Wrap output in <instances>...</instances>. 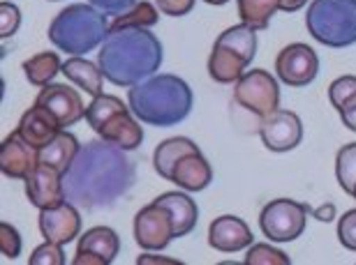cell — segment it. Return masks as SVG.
<instances>
[{
	"instance_id": "1",
	"label": "cell",
	"mask_w": 356,
	"mask_h": 265,
	"mask_svg": "<svg viewBox=\"0 0 356 265\" xmlns=\"http://www.w3.org/2000/svg\"><path fill=\"white\" fill-rule=\"evenodd\" d=\"M125 150L106 141H88L81 146L72 166L63 176L70 203L76 207H106L134 185V166Z\"/></svg>"
},
{
	"instance_id": "2",
	"label": "cell",
	"mask_w": 356,
	"mask_h": 265,
	"mask_svg": "<svg viewBox=\"0 0 356 265\" xmlns=\"http://www.w3.org/2000/svg\"><path fill=\"white\" fill-rule=\"evenodd\" d=\"M97 65L104 78L120 88L153 76L162 65V44L148 28H125L109 33L99 46Z\"/></svg>"
},
{
	"instance_id": "3",
	"label": "cell",
	"mask_w": 356,
	"mask_h": 265,
	"mask_svg": "<svg viewBox=\"0 0 356 265\" xmlns=\"http://www.w3.org/2000/svg\"><path fill=\"white\" fill-rule=\"evenodd\" d=\"M127 102L144 125L174 127L190 116L195 95L181 76L155 74L134 83L127 92Z\"/></svg>"
},
{
	"instance_id": "4",
	"label": "cell",
	"mask_w": 356,
	"mask_h": 265,
	"mask_svg": "<svg viewBox=\"0 0 356 265\" xmlns=\"http://www.w3.org/2000/svg\"><path fill=\"white\" fill-rule=\"evenodd\" d=\"M106 37H109V24H106L104 12H99L90 3L67 5L49 26L51 44L70 55L90 53L92 49L104 44Z\"/></svg>"
},
{
	"instance_id": "5",
	"label": "cell",
	"mask_w": 356,
	"mask_h": 265,
	"mask_svg": "<svg viewBox=\"0 0 356 265\" xmlns=\"http://www.w3.org/2000/svg\"><path fill=\"white\" fill-rule=\"evenodd\" d=\"M257 53V31L245 24L218 35L209 55V76L218 83H234L245 74Z\"/></svg>"
},
{
	"instance_id": "6",
	"label": "cell",
	"mask_w": 356,
	"mask_h": 265,
	"mask_svg": "<svg viewBox=\"0 0 356 265\" xmlns=\"http://www.w3.org/2000/svg\"><path fill=\"white\" fill-rule=\"evenodd\" d=\"M305 26L324 46L345 49L356 44V0H312Z\"/></svg>"
},
{
	"instance_id": "7",
	"label": "cell",
	"mask_w": 356,
	"mask_h": 265,
	"mask_svg": "<svg viewBox=\"0 0 356 265\" xmlns=\"http://www.w3.org/2000/svg\"><path fill=\"white\" fill-rule=\"evenodd\" d=\"M308 212L310 207L301 200L275 198L259 212V228L270 242H291L303 235Z\"/></svg>"
},
{
	"instance_id": "8",
	"label": "cell",
	"mask_w": 356,
	"mask_h": 265,
	"mask_svg": "<svg viewBox=\"0 0 356 265\" xmlns=\"http://www.w3.org/2000/svg\"><path fill=\"white\" fill-rule=\"evenodd\" d=\"M234 102L261 120L280 109V85L266 69H250L236 81Z\"/></svg>"
},
{
	"instance_id": "9",
	"label": "cell",
	"mask_w": 356,
	"mask_h": 265,
	"mask_svg": "<svg viewBox=\"0 0 356 265\" xmlns=\"http://www.w3.org/2000/svg\"><path fill=\"white\" fill-rule=\"evenodd\" d=\"M132 233L134 242L146 252H162L165 247H169V242L176 240L172 214L165 205L155 203V200L137 212Z\"/></svg>"
},
{
	"instance_id": "10",
	"label": "cell",
	"mask_w": 356,
	"mask_h": 265,
	"mask_svg": "<svg viewBox=\"0 0 356 265\" xmlns=\"http://www.w3.org/2000/svg\"><path fill=\"white\" fill-rule=\"evenodd\" d=\"M275 71L277 78L289 85V88H303L310 85L317 78L319 71V58L308 44L294 42V44L284 46L275 58Z\"/></svg>"
},
{
	"instance_id": "11",
	"label": "cell",
	"mask_w": 356,
	"mask_h": 265,
	"mask_svg": "<svg viewBox=\"0 0 356 265\" xmlns=\"http://www.w3.org/2000/svg\"><path fill=\"white\" fill-rule=\"evenodd\" d=\"M259 139L270 153H289L303 141V123L294 111L277 109L261 118Z\"/></svg>"
},
{
	"instance_id": "12",
	"label": "cell",
	"mask_w": 356,
	"mask_h": 265,
	"mask_svg": "<svg viewBox=\"0 0 356 265\" xmlns=\"http://www.w3.org/2000/svg\"><path fill=\"white\" fill-rule=\"evenodd\" d=\"M35 104L44 106L58 118V123L65 127H72L74 123H79L81 118H86V106L81 102V95L79 90L70 88V85H63V83H49L44 88L40 90L38 99Z\"/></svg>"
},
{
	"instance_id": "13",
	"label": "cell",
	"mask_w": 356,
	"mask_h": 265,
	"mask_svg": "<svg viewBox=\"0 0 356 265\" xmlns=\"http://www.w3.org/2000/svg\"><path fill=\"white\" fill-rule=\"evenodd\" d=\"M40 231L49 242H56V245L63 247L70 245L81 233V214L76 210V205L65 200V203L56 207L40 210Z\"/></svg>"
},
{
	"instance_id": "14",
	"label": "cell",
	"mask_w": 356,
	"mask_h": 265,
	"mask_svg": "<svg viewBox=\"0 0 356 265\" xmlns=\"http://www.w3.org/2000/svg\"><path fill=\"white\" fill-rule=\"evenodd\" d=\"M120 252L118 233L109 226H95L90 231L81 233L76 242V259L74 265H109Z\"/></svg>"
},
{
	"instance_id": "15",
	"label": "cell",
	"mask_w": 356,
	"mask_h": 265,
	"mask_svg": "<svg viewBox=\"0 0 356 265\" xmlns=\"http://www.w3.org/2000/svg\"><path fill=\"white\" fill-rule=\"evenodd\" d=\"M24 182H26L28 200H31L35 207H40V210L56 207L67 200L65 187H63V173L54 166H47V164L40 162L38 169H35Z\"/></svg>"
},
{
	"instance_id": "16",
	"label": "cell",
	"mask_w": 356,
	"mask_h": 265,
	"mask_svg": "<svg viewBox=\"0 0 356 265\" xmlns=\"http://www.w3.org/2000/svg\"><path fill=\"white\" fill-rule=\"evenodd\" d=\"M40 164V148L31 146L26 139H21L17 132H12L0 146V171L12 180H26Z\"/></svg>"
},
{
	"instance_id": "17",
	"label": "cell",
	"mask_w": 356,
	"mask_h": 265,
	"mask_svg": "<svg viewBox=\"0 0 356 265\" xmlns=\"http://www.w3.org/2000/svg\"><path fill=\"white\" fill-rule=\"evenodd\" d=\"M252 231L241 217L222 214L209 226V245L222 254H238L252 245Z\"/></svg>"
},
{
	"instance_id": "18",
	"label": "cell",
	"mask_w": 356,
	"mask_h": 265,
	"mask_svg": "<svg viewBox=\"0 0 356 265\" xmlns=\"http://www.w3.org/2000/svg\"><path fill=\"white\" fill-rule=\"evenodd\" d=\"M14 132H17L21 139H26L31 146L42 150L63 132V125L58 123V118H56L51 111L35 104L33 109H28L24 116H21Z\"/></svg>"
},
{
	"instance_id": "19",
	"label": "cell",
	"mask_w": 356,
	"mask_h": 265,
	"mask_svg": "<svg viewBox=\"0 0 356 265\" xmlns=\"http://www.w3.org/2000/svg\"><path fill=\"white\" fill-rule=\"evenodd\" d=\"M141 120L134 116L132 109H123L106 120V123L99 127V139L111 143L120 150H137L144 141V130H141Z\"/></svg>"
},
{
	"instance_id": "20",
	"label": "cell",
	"mask_w": 356,
	"mask_h": 265,
	"mask_svg": "<svg viewBox=\"0 0 356 265\" xmlns=\"http://www.w3.org/2000/svg\"><path fill=\"white\" fill-rule=\"evenodd\" d=\"M169 180L185 191H204L213 182V169L202 155V150H197V153H190L183 160H178Z\"/></svg>"
},
{
	"instance_id": "21",
	"label": "cell",
	"mask_w": 356,
	"mask_h": 265,
	"mask_svg": "<svg viewBox=\"0 0 356 265\" xmlns=\"http://www.w3.org/2000/svg\"><path fill=\"white\" fill-rule=\"evenodd\" d=\"M155 203L165 205L169 214H172L176 238H183V235L192 233V228L197 226L199 219L197 203L188 194H183V191H167V194L155 198Z\"/></svg>"
},
{
	"instance_id": "22",
	"label": "cell",
	"mask_w": 356,
	"mask_h": 265,
	"mask_svg": "<svg viewBox=\"0 0 356 265\" xmlns=\"http://www.w3.org/2000/svg\"><path fill=\"white\" fill-rule=\"evenodd\" d=\"M63 74H65L74 85H79L83 92H88L90 97L102 95L104 74L95 62L81 58V55H72L70 60L63 62Z\"/></svg>"
},
{
	"instance_id": "23",
	"label": "cell",
	"mask_w": 356,
	"mask_h": 265,
	"mask_svg": "<svg viewBox=\"0 0 356 265\" xmlns=\"http://www.w3.org/2000/svg\"><path fill=\"white\" fill-rule=\"evenodd\" d=\"M199 146L188 136H174V139H167L162 141L158 148H155L153 153V166L158 171L160 178H165L169 180V176H172L174 166L178 164V160H183L185 155L190 153H197Z\"/></svg>"
},
{
	"instance_id": "24",
	"label": "cell",
	"mask_w": 356,
	"mask_h": 265,
	"mask_svg": "<svg viewBox=\"0 0 356 265\" xmlns=\"http://www.w3.org/2000/svg\"><path fill=\"white\" fill-rule=\"evenodd\" d=\"M79 139H76L74 134H70L63 130L56 139L44 146L40 150V162L47 164V166H54L58 169L63 176H65V171L72 166V162L76 160V155H79Z\"/></svg>"
},
{
	"instance_id": "25",
	"label": "cell",
	"mask_w": 356,
	"mask_h": 265,
	"mask_svg": "<svg viewBox=\"0 0 356 265\" xmlns=\"http://www.w3.org/2000/svg\"><path fill=\"white\" fill-rule=\"evenodd\" d=\"M63 71V60L58 53H51V51H42V53H35L33 58H28L24 62V74L28 78L31 85H38V88H44L54 81Z\"/></svg>"
},
{
	"instance_id": "26",
	"label": "cell",
	"mask_w": 356,
	"mask_h": 265,
	"mask_svg": "<svg viewBox=\"0 0 356 265\" xmlns=\"http://www.w3.org/2000/svg\"><path fill=\"white\" fill-rule=\"evenodd\" d=\"M160 21V10L158 5L148 3V0H139L132 10L118 14L116 19L109 24V33L125 31V28H151Z\"/></svg>"
},
{
	"instance_id": "27",
	"label": "cell",
	"mask_w": 356,
	"mask_h": 265,
	"mask_svg": "<svg viewBox=\"0 0 356 265\" xmlns=\"http://www.w3.org/2000/svg\"><path fill=\"white\" fill-rule=\"evenodd\" d=\"M280 10V0H238V17L241 24L264 31L270 24V17Z\"/></svg>"
},
{
	"instance_id": "28",
	"label": "cell",
	"mask_w": 356,
	"mask_h": 265,
	"mask_svg": "<svg viewBox=\"0 0 356 265\" xmlns=\"http://www.w3.org/2000/svg\"><path fill=\"white\" fill-rule=\"evenodd\" d=\"M127 109V106L120 102L118 97H113V95H97V97H92V102L86 106V120H88V125L92 127V132H99V127H102L106 120H109L113 113H118V111H123Z\"/></svg>"
},
{
	"instance_id": "29",
	"label": "cell",
	"mask_w": 356,
	"mask_h": 265,
	"mask_svg": "<svg viewBox=\"0 0 356 265\" xmlns=\"http://www.w3.org/2000/svg\"><path fill=\"white\" fill-rule=\"evenodd\" d=\"M336 178L345 194H354L356 189V143H347L336 155Z\"/></svg>"
},
{
	"instance_id": "30",
	"label": "cell",
	"mask_w": 356,
	"mask_h": 265,
	"mask_svg": "<svg viewBox=\"0 0 356 265\" xmlns=\"http://www.w3.org/2000/svg\"><path fill=\"white\" fill-rule=\"evenodd\" d=\"M291 259L280 249L270 245H250L245 254V265H289Z\"/></svg>"
},
{
	"instance_id": "31",
	"label": "cell",
	"mask_w": 356,
	"mask_h": 265,
	"mask_svg": "<svg viewBox=\"0 0 356 265\" xmlns=\"http://www.w3.org/2000/svg\"><path fill=\"white\" fill-rule=\"evenodd\" d=\"M354 97H356V76H340L329 85V99L338 111Z\"/></svg>"
},
{
	"instance_id": "32",
	"label": "cell",
	"mask_w": 356,
	"mask_h": 265,
	"mask_svg": "<svg viewBox=\"0 0 356 265\" xmlns=\"http://www.w3.org/2000/svg\"><path fill=\"white\" fill-rule=\"evenodd\" d=\"M31 265H65V252H63V245H56V242H44L40 245L28 259Z\"/></svg>"
},
{
	"instance_id": "33",
	"label": "cell",
	"mask_w": 356,
	"mask_h": 265,
	"mask_svg": "<svg viewBox=\"0 0 356 265\" xmlns=\"http://www.w3.org/2000/svg\"><path fill=\"white\" fill-rule=\"evenodd\" d=\"M0 254L10 261L21 256V235L17 228L12 224H7V221L0 224Z\"/></svg>"
},
{
	"instance_id": "34",
	"label": "cell",
	"mask_w": 356,
	"mask_h": 265,
	"mask_svg": "<svg viewBox=\"0 0 356 265\" xmlns=\"http://www.w3.org/2000/svg\"><path fill=\"white\" fill-rule=\"evenodd\" d=\"M21 26V10L10 0L0 3V35L3 37H12Z\"/></svg>"
},
{
	"instance_id": "35",
	"label": "cell",
	"mask_w": 356,
	"mask_h": 265,
	"mask_svg": "<svg viewBox=\"0 0 356 265\" xmlns=\"http://www.w3.org/2000/svg\"><path fill=\"white\" fill-rule=\"evenodd\" d=\"M338 240L345 249L356 252V207L354 210H347L338 219Z\"/></svg>"
},
{
	"instance_id": "36",
	"label": "cell",
	"mask_w": 356,
	"mask_h": 265,
	"mask_svg": "<svg viewBox=\"0 0 356 265\" xmlns=\"http://www.w3.org/2000/svg\"><path fill=\"white\" fill-rule=\"evenodd\" d=\"M195 3L197 0H155L158 10L167 17H185L195 10Z\"/></svg>"
},
{
	"instance_id": "37",
	"label": "cell",
	"mask_w": 356,
	"mask_h": 265,
	"mask_svg": "<svg viewBox=\"0 0 356 265\" xmlns=\"http://www.w3.org/2000/svg\"><path fill=\"white\" fill-rule=\"evenodd\" d=\"M88 3L92 7H97L99 12L111 14V17H118V14L132 10V7L139 3V0H88Z\"/></svg>"
},
{
	"instance_id": "38",
	"label": "cell",
	"mask_w": 356,
	"mask_h": 265,
	"mask_svg": "<svg viewBox=\"0 0 356 265\" xmlns=\"http://www.w3.org/2000/svg\"><path fill=\"white\" fill-rule=\"evenodd\" d=\"M340 118H343V123H345L347 130L356 132V97L350 99V102H347L343 109H340Z\"/></svg>"
},
{
	"instance_id": "39",
	"label": "cell",
	"mask_w": 356,
	"mask_h": 265,
	"mask_svg": "<svg viewBox=\"0 0 356 265\" xmlns=\"http://www.w3.org/2000/svg\"><path fill=\"white\" fill-rule=\"evenodd\" d=\"M315 217H317L319 221H331V219H336V205L326 203L324 207H317V210H315Z\"/></svg>"
},
{
	"instance_id": "40",
	"label": "cell",
	"mask_w": 356,
	"mask_h": 265,
	"mask_svg": "<svg viewBox=\"0 0 356 265\" xmlns=\"http://www.w3.org/2000/svg\"><path fill=\"white\" fill-rule=\"evenodd\" d=\"M308 0H280V10L282 12H298Z\"/></svg>"
},
{
	"instance_id": "41",
	"label": "cell",
	"mask_w": 356,
	"mask_h": 265,
	"mask_svg": "<svg viewBox=\"0 0 356 265\" xmlns=\"http://www.w3.org/2000/svg\"><path fill=\"white\" fill-rule=\"evenodd\" d=\"M137 263L144 265V263H174V261H172V259H153V256L144 254V256H141V259H139Z\"/></svg>"
},
{
	"instance_id": "42",
	"label": "cell",
	"mask_w": 356,
	"mask_h": 265,
	"mask_svg": "<svg viewBox=\"0 0 356 265\" xmlns=\"http://www.w3.org/2000/svg\"><path fill=\"white\" fill-rule=\"evenodd\" d=\"M204 3H209V5H227L229 0H204Z\"/></svg>"
},
{
	"instance_id": "43",
	"label": "cell",
	"mask_w": 356,
	"mask_h": 265,
	"mask_svg": "<svg viewBox=\"0 0 356 265\" xmlns=\"http://www.w3.org/2000/svg\"><path fill=\"white\" fill-rule=\"evenodd\" d=\"M352 196H354V198H356V189H354V194H352Z\"/></svg>"
}]
</instances>
